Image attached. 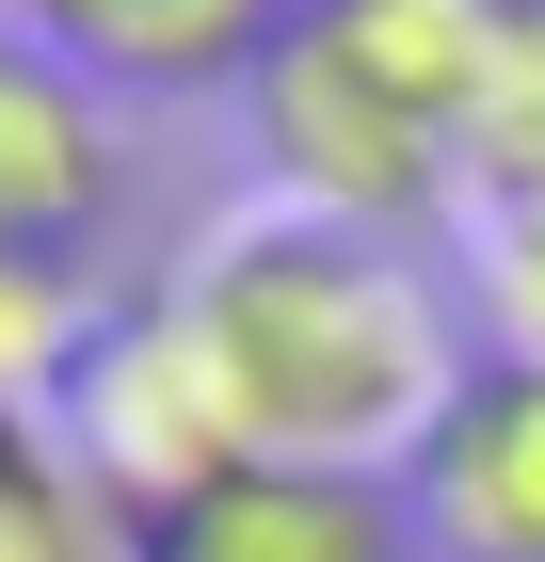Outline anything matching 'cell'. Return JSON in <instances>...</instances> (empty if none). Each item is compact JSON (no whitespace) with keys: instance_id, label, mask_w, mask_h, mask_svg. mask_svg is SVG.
<instances>
[{"instance_id":"cell-3","label":"cell","mask_w":545,"mask_h":562,"mask_svg":"<svg viewBox=\"0 0 545 562\" xmlns=\"http://www.w3.org/2000/svg\"><path fill=\"white\" fill-rule=\"evenodd\" d=\"M113 193H128L113 97L65 48L0 33V273H81L96 225H113Z\"/></svg>"},{"instance_id":"cell-5","label":"cell","mask_w":545,"mask_h":562,"mask_svg":"<svg viewBox=\"0 0 545 562\" xmlns=\"http://www.w3.org/2000/svg\"><path fill=\"white\" fill-rule=\"evenodd\" d=\"M433 562H545V370L481 353L433 418V450L401 467Z\"/></svg>"},{"instance_id":"cell-4","label":"cell","mask_w":545,"mask_h":562,"mask_svg":"<svg viewBox=\"0 0 545 562\" xmlns=\"http://www.w3.org/2000/svg\"><path fill=\"white\" fill-rule=\"evenodd\" d=\"M128 562H433V547H418V498H401V482L225 467V482H193L177 515L128 530Z\"/></svg>"},{"instance_id":"cell-6","label":"cell","mask_w":545,"mask_h":562,"mask_svg":"<svg viewBox=\"0 0 545 562\" xmlns=\"http://www.w3.org/2000/svg\"><path fill=\"white\" fill-rule=\"evenodd\" d=\"M305 0H0V33L65 48L96 97H241Z\"/></svg>"},{"instance_id":"cell-1","label":"cell","mask_w":545,"mask_h":562,"mask_svg":"<svg viewBox=\"0 0 545 562\" xmlns=\"http://www.w3.org/2000/svg\"><path fill=\"white\" fill-rule=\"evenodd\" d=\"M161 305H177V338H193V370H209L241 467L401 482L433 450V418H450V386L481 370L465 290L418 241H353V225H305V210L225 225Z\"/></svg>"},{"instance_id":"cell-9","label":"cell","mask_w":545,"mask_h":562,"mask_svg":"<svg viewBox=\"0 0 545 562\" xmlns=\"http://www.w3.org/2000/svg\"><path fill=\"white\" fill-rule=\"evenodd\" d=\"M81 353H96L81 273H0V418H16V402H65Z\"/></svg>"},{"instance_id":"cell-2","label":"cell","mask_w":545,"mask_h":562,"mask_svg":"<svg viewBox=\"0 0 545 562\" xmlns=\"http://www.w3.org/2000/svg\"><path fill=\"white\" fill-rule=\"evenodd\" d=\"M498 0H305L273 65L241 81L273 210L353 225V241H433L465 225V81H481Z\"/></svg>"},{"instance_id":"cell-8","label":"cell","mask_w":545,"mask_h":562,"mask_svg":"<svg viewBox=\"0 0 545 562\" xmlns=\"http://www.w3.org/2000/svg\"><path fill=\"white\" fill-rule=\"evenodd\" d=\"M450 290H465V338H481V353L545 370V193H530V210H465Z\"/></svg>"},{"instance_id":"cell-7","label":"cell","mask_w":545,"mask_h":562,"mask_svg":"<svg viewBox=\"0 0 545 562\" xmlns=\"http://www.w3.org/2000/svg\"><path fill=\"white\" fill-rule=\"evenodd\" d=\"M545 193V0H498L481 81H465V210H530Z\"/></svg>"}]
</instances>
